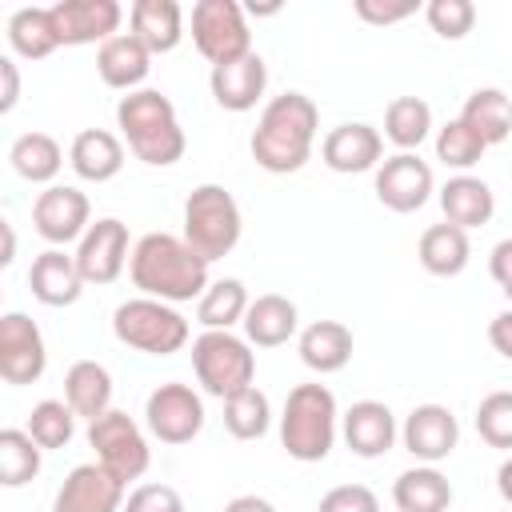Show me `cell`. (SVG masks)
<instances>
[{
  "mask_svg": "<svg viewBox=\"0 0 512 512\" xmlns=\"http://www.w3.org/2000/svg\"><path fill=\"white\" fill-rule=\"evenodd\" d=\"M192 44L216 68L252 52L248 16L236 0H196L192 4Z\"/></svg>",
  "mask_w": 512,
  "mask_h": 512,
  "instance_id": "9",
  "label": "cell"
},
{
  "mask_svg": "<svg viewBox=\"0 0 512 512\" xmlns=\"http://www.w3.org/2000/svg\"><path fill=\"white\" fill-rule=\"evenodd\" d=\"M88 444L96 452V464H104L120 484L140 480L152 464V448H148L144 428L120 408H108L104 416H96L88 424Z\"/></svg>",
  "mask_w": 512,
  "mask_h": 512,
  "instance_id": "8",
  "label": "cell"
},
{
  "mask_svg": "<svg viewBox=\"0 0 512 512\" xmlns=\"http://www.w3.org/2000/svg\"><path fill=\"white\" fill-rule=\"evenodd\" d=\"M224 512H276V504L264 496H236L224 504Z\"/></svg>",
  "mask_w": 512,
  "mask_h": 512,
  "instance_id": "48",
  "label": "cell"
},
{
  "mask_svg": "<svg viewBox=\"0 0 512 512\" xmlns=\"http://www.w3.org/2000/svg\"><path fill=\"white\" fill-rule=\"evenodd\" d=\"M28 288L44 308H68L80 300L84 292V276L76 256H68L64 248H44L32 268H28Z\"/></svg>",
  "mask_w": 512,
  "mask_h": 512,
  "instance_id": "21",
  "label": "cell"
},
{
  "mask_svg": "<svg viewBox=\"0 0 512 512\" xmlns=\"http://www.w3.org/2000/svg\"><path fill=\"white\" fill-rule=\"evenodd\" d=\"M400 440L404 448L420 460V464H440L456 452L460 444V420L452 416L448 404H416L408 416H404V428H400Z\"/></svg>",
  "mask_w": 512,
  "mask_h": 512,
  "instance_id": "16",
  "label": "cell"
},
{
  "mask_svg": "<svg viewBox=\"0 0 512 512\" xmlns=\"http://www.w3.org/2000/svg\"><path fill=\"white\" fill-rule=\"evenodd\" d=\"M224 428L236 436V440H260L268 428H272V404L268 396L252 384L236 396L224 400Z\"/></svg>",
  "mask_w": 512,
  "mask_h": 512,
  "instance_id": "37",
  "label": "cell"
},
{
  "mask_svg": "<svg viewBox=\"0 0 512 512\" xmlns=\"http://www.w3.org/2000/svg\"><path fill=\"white\" fill-rule=\"evenodd\" d=\"M320 160L340 172V176H356V172H376L380 160H384V136L364 124V120H348V124H336L324 144H320Z\"/></svg>",
  "mask_w": 512,
  "mask_h": 512,
  "instance_id": "18",
  "label": "cell"
},
{
  "mask_svg": "<svg viewBox=\"0 0 512 512\" xmlns=\"http://www.w3.org/2000/svg\"><path fill=\"white\" fill-rule=\"evenodd\" d=\"M416 12V0H396V4H380V0H356V16L364 20V24H376V28H384V24H400V20H408Z\"/></svg>",
  "mask_w": 512,
  "mask_h": 512,
  "instance_id": "44",
  "label": "cell"
},
{
  "mask_svg": "<svg viewBox=\"0 0 512 512\" xmlns=\"http://www.w3.org/2000/svg\"><path fill=\"white\" fill-rule=\"evenodd\" d=\"M144 428L160 444H192L204 428V400L192 384H156L144 400Z\"/></svg>",
  "mask_w": 512,
  "mask_h": 512,
  "instance_id": "10",
  "label": "cell"
},
{
  "mask_svg": "<svg viewBox=\"0 0 512 512\" xmlns=\"http://www.w3.org/2000/svg\"><path fill=\"white\" fill-rule=\"evenodd\" d=\"M8 160H12V172H16L20 180H28V184H48V188H52V180H56L60 168H64V148H60L56 136H48V132H24V136L12 140Z\"/></svg>",
  "mask_w": 512,
  "mask_h": 512,
  "instance_id": "31",
  "label": "cell"
},
{
  "mask_svg": "<svg viewBox=\"0 0 512 512\" xmlns=\"http://www.w3.org/2000/svg\"><path fill=\"white\" fill-rule=\"evenodd\" d=\"M488 272H492L496 288L512 300V236H508V240H500V244L488 252Z\"/></svg>",
  "mask_w": 512,
  "mask_h": 512,
  "instance_id": "45",
  "label": "cell"
},
{
  "mask_svg": "<svg viewBox=\"0 0 512 512\" xmlns=\"http://www.w3.org/2000/svg\"><path fill=\"white\" fill-rule=\"evenodd\" d=\"M32 224L40 232V240H48L52 248H64V244H80V236L92 228V204L80 188L72 184H52L36 196L32 204Z\"/></svg>",
  "mask_w": 512,
  "mask_h": 512,
  "instance_id": "13",
  "label": "cell"
},
{
  "mask_svg": "<svg viewBox=\"0 0 512 512\" xmlns=\"http://www.w3.org/2000/svg\"><path fill=\"white\" fill-rule=\"evenodd\" d=\"M48 368V348L44 332L32 316L24 312H4L0 316V376L12 388L36 384Z\"/></svg>",
  "mask_w": 512,
  "mask_h": 512,
  "instance_id": "11",
  "label": "cell"
},
{
  "mask_svg": "<svg viewBox=\"0 0 512 512\" xmlns=\"http://www.w3.org/2000/svg\"><path fill=\"white\" fill-rule=\"evenodd\" d=\"M208 88H212V100L224 108V112H252L268 88V64L260 52H248L240 60H228V64H216L212 76H208Z\"/></svg>",
  "mask_w": 512,
  "mask_h": 512,
  "instance_id": "19",
  "label": "cell"
},
{
  "mask_svg": "<svg viewBox=\"0 0 512 512\" xmlns=\"http://www.w3.org/2000/svg\"><path fill=\"white\" fill-rule=\"evenodd\" d=\"M56 20L60 48H80V44H104L120 36L124 8L116 0H56L48 4Z\"/></svg>",
  "mask_w": 512,
  "mask_h": 512,
  "instance_id": "15",
  "label": "cell"
},
{
  "mask_svg": "<svg viewBox=\"0 0 512 512\" xmlns=\"http://www.w3.org/2000/svg\"><path fill=\"white\" fill-rule=\"evenodd\" d=\"M432 132V108L420 96H396L384 108V136L400 148V152H416Z\"/></svg>",
  "mask_w": 512,
  "mask_h": 512,
  "instance_id": "35",
  "label": "cell"
},
{
  "mask_svg": "<svg viewBox=\"0 0 512 512\" xmlns=\"http://www.w3.org/2000/svg\"><path fill=\"white\" fill-rule=\"evenodd\" d=\"M316 512H380V500L368 484H336L320 496Z\"/></svg>",
  "mask_w": 512,
  "mask_h": 512,
  "instance_id": "42",
  "label": "cell"
},
{
  "mask_svg": "<svg viewBox=\"0 0 512 512\" xmlns=\"http://www.w3.org/2000/svg\"><path fill=\"white\" fill-rule=\"evenodd\" d=\"M460 120H464L488 148H492V144H504V140L512 136V100H508V92H500V88H476V92L464 100Z\"/></svg>",
  "mask_w": 512,
  "mask_h": 512,
  "instance_id": "34",
  "label": "cell"
},
{
  "mask_svg": "<svg viewBox=\"0 0 512 512\" xmlns=\"http://www.w3.org/2000/svg\"><path fill=\"white\" fill-rule=\"evenodd\" d=\"M112 332L124 348H136L144 356H172L192 336V328L176 312V304H164V300H152V296H132V300L116 304Z\"/></svg>",
  "mask_w": 512,
  "mask_h": 512,
  "instance_id": "6",
  "label": "cell"
},
{
  "mask_svg": "<svg viewBox=\"0 0 512 512\" xmlns=\"http://www.w3.org/2000/svg\"><path fill=\"white\" fill-rule=\"evenodd\" d=\"M96 72H100V80L108 88L136 92L152 72V52L132 32H120V36H112V40H104L96 48Z\"/></svg>",
  "mask_w": 512,
  "mask_h": 512,
  "instance_id": "22",
  "label": "cell"
},
{
  "mask_svg": "<svg viewBox=\"0 0 512 512\" xmlns=\"http://www.w3.org/2000/svg\"><path fill=\"white\" fill-rule=\"evenodd\" d=\"M340 432V408L336 396L324 384H296L280 412V444L292 460L316 464L332 452Z\"/></svg>",
  "mask_w": 512,
  "mask_h": 512,
  "instance_id": "4",
  "label": "cell"
},
{
  "mask_svg": "<svg viewBox=\"0 0 512 512\" xmlns=\"http://www.w3.org/2000/svg\"><path fill=\"white\" fill-rule=\"evenodd\" d=\"M128 276L140 288V296L164 300V304H188L200 300L208 280V260L196 256L184 236L172 232H148L132 244V260H128Z\"/></svg>",
  "mask_w": 512,
  "mask_h": 512,
  "instance_id": "1",
  "label": "cell"
},
{
  "mask_svg": "<svg viewBox=\"0 0 512 512\" xmlns=\"http://www.w3.org/2000/svg\"><path fill=\"white\" fill-rule=\"evenodd\" d=\"M28 436L52 452V448H64L72 436H76V412L64 404V400H40L32 412H28Z\"/></svg>",
  "mask_w": 512,
  "mask_h": 512,
  "instance_id": "39",
  "label": "cell"
},
{
  "mask_svg": "<svg viewBox=\"0 0 512 512\" xmlns=\"http://www.w3.org/2000/svg\"><path fill=\"white\" fill-rule=\"evenodd\" d=\"M8 48L20 60H44L60 48L52 8H16L8 16Z\"/></svg>",
  "mask_w": 512,
  "mask_h": 512,
  "instance_id": "33",
  "label": "cell"
},
{
  "mask_svg": "<svg viewBox=\"0 0 512 512\" xmlns=\"http://www.w3.org/2000/svg\"><path fill=\"white\" fill-rule=\"evenodd\" d=\"M64 404L92 424L112 408V372L100 360H76L64 372Z\"/></svg>",
  "mask_w": 512,
  "mask_h": 512,
  "instance_id": "28",
  "label": "cell"
},
{
  "mask_svg": "<svg viewBox=\"0 0 512 512\" xmlns=\"http://www.w3.org/2000/svg\"><path fill=\"white\" fill-rule=\"evenodd\" d=\"M416 256H420L424 272L448 280V276H460V272L468 268V260H472V244H468V232H464V228H456V224L444 220V224L424 228Z\"/></svg>",
  "mask_w": 512,
  "mask_h": 512,
  "instance_id": "30",
  "label": "cell"
},
{
  "mask_svg": "<svg viewBox=\"0 0 512 512\" xmlns=\"http://www.w3.org/2000/svg\"><path fill=\"white\" fill-rule=\"evenodd\" d=\"M296 348H300L304 368H312L320 376H332V372L348 368L356 340H352V328L340 324V320H312L308 328H300Z\"/></svg>",
  "mask_w": 512,
  "mask_h": 512,
  "instance_id": "26",
  "label": "cell"
},
{
  "mask_svg": "<svg viewBox=\"0 0 512 512\" xmlns=\"http://www.w3.org/2000/svg\"><path fill=\"white\" fill-rule=\"evenodd\" d=\"M488 152V144L456 116L448 120L444 128H436V160L444 168H456V172H468L472 164H480V156Z\"/></svg>",
  "mask_w": 512,
  "mask_h": 512,
  "instance_id": "38",
  "label": "cell"
},
{
  "mask_svg": "<svg viewBox=\"0 0 512 512\" xmlns=\"http://www.w3.org/2000/svg\"><path fill=\"white\" fill-rule=\"evenodd\" d=\"M296 328H300V312L280 292L256 296L248 304V312H244V340L252 348H280V344H288L296 336Z\"/></svg>",
  "mask_w": 512,
  "mask_h": 512,
  "instance_id": "25",
  "label": "cell"
},
{
  "mask_svg": "<svg viewBox=\"0 0 512 512\" xmlns=\"http://www.w3.org/2000/svg\"><path fill=\"white\" fill-rule=\"evenodd\" d=\"M192 372L200 388L216 400H228L256 380V352L236 332H200L192 340Z\"/></svg>",
  "mask_w": 512,
  "mask_h": 512,
  "instance_id": "7",
  "label": "cell"
},
{
  "mask_svg": "<svg viewBox=\"0 0 512 512\" xmlns=\"http://www.w3.org/2000/svg\"><path fill=\"white\" fill-rule=\"evenodd\" d=\"M432 192H436L432 168L416 152H396V156L380 160V168H376V200L388 212H400V216L420 212Z\"/></svg>",
  "mask_w": 512,
  "mask_h": 512,
  "instance_id": "12",
  "label": "cell"
},
{
  "mask_svg": "<svg viewBox=\"0 0 512 512\" xmlns=\"http://www.w3.org/2000/svg\"><path fill=\"white\" fill-rule=\"evenodd\" d=\"M0 232H4V252H0V264L8 268L16 260V232H12V220H0Z\"/></svg>",
  "mask_w": 512,
  "mask_h": 512,
  "instance_id": "50",
  "label": "cell"
},
{
  "mask_svg": "<svg viewBox=\"0 0 512 512\" xmlns=\"http://www.w3.org/2000/svg\"><path fill=\"white\" fill-rule=\"evenodd\" d=\"M0 112L8 116L12 108H16V100H20V68H16V60L12 56H0Z\"/></svg>",
  "mask_w": 512,
  "mask_h": 512,
  "instance_id": "46",
  "label": "cell"
},
{
  "mask_svg": "<svg viewBox=\"0 0 512 512\" xmlns=\"http://www.w3.org/2000/svg\"><path fill=\"white\" fill-rule=\"evenodd\" d=\"M496 492H500V500L512 508V456L496 468Z\"/></svg>",
  "mask_w": 512,
  "mask_h": 512,
  "instance_id": "49",
  "label": "cell"
},
{
  "mask_svg": "<svg viewBox=\"0 0 512 512\" xmlns=\"http://www.w3.org/2000/svg\"><path fill=\"white\" fill-rule=\"evenodd\" d=\"M488 344H492L504 360H512V308H504V312L492 316V324H488Z\"/></svg>",
  "mask_w": 512,
  "mask_h": 512,
  "instance_id": "47",
  "label": "cell"
},
{
  "mask_svg": "<svg viewBox=\"0 0 512 512\" xmlns=\"http://www.w3.org/2000/svg\"><path fill=\"white\" fill-rule=\"evenodd\" d=\"M40 444L28 436V428H4L0 432V484L4 488H20L28 480L40 476Z\"/></svg>",
  "mask_w": 512,
  "mask_h": 512,
  "instance_id": "36",
  "label": "cell"
},
{
  "mask_svg": "<svg viewBox=\"0 0 512 512\" xmlns=\"http://www.w3.org/2000/svg\"><path fill=\"white\" fill-rule=\"evenodd\" d=\"M124 488L128 484H120L104 464H96V460L76 464L64 476V484L52 500V512H120L128 500Z\"/></svg>",
  "mask_w": 512,
  "mask_h": 512,
  "instance_id": "17",
  "label": "cell"
},
{
  "mask_svg": "<svg viewBox=\"0 0 512 512\" xmlns=\"http://www.w3.org/2000/svg\"><path fill=\"white\" fill-rule=\"evenodd\" d=\"M68 164L80 180L108 184L124 168V140L108 128H84V132H76V140L68 148Z\"/></svg>",
  "mask_w": 512,
  "mask_h": 512,
  "instance_id": "24",
  "label": "cell"
},
{
  "mask_svg": "<svg viewBox=\"0 0 512 512\" xmlns=\"http://www.w3.org/2000/svg\"><path fill=\"white\" fill-rule=\"evenodd\" d=\"M240 232H244V216L224 184H200L188 192L180 236L196 256H204L208 264L224 260L240 244Z\"/></svg>",
  "mask_w": 512,
  "mask_h": 512,
  "instance_id": "5",
  "label": "cell"
},
{
  "mask_svg": "<svg viewBox=\"0 0 512 512\" xmlns=\"http://www.w3.org/2000/svg\"><path fill=\"white\" fill-rule=\"evenodd\" d=\"M120 512H184V500L172 484H140L128 492Z\"/></svg>",
  "mask_w": 512,
  "mask_h": 512,
  "instance_id": "43",
  "label": "cell"
},
{
  "mask_svg": "<svg viewBox=\"0 0 512 512\" xmlns=\"http://www.w3.org/2000/svg\"><path fill=\"white\" fill-rule=\"evenodd\" d=\"M72 256L80 264L84 284H112V280H120L124 264L132 260V252H128V224L116 220V216H100L80 236Z\"/></svg>",
  "mask_w": 512,
  "mask_h": 512,
  "instance_id": "14",
  "label": "cell"
},
{
  "mask_svg": "<svg viewBox=\"0 0 512 512\" xmlns=\"http://www.w3.org/2000/svg\"><path fill=\"white\" fill-rule=\"evenodd\" d=\"M116 128L128 140L132 156L144 160L148 168H168L188 148L184 128L176 120V104L160 88L124 92L120 104H116Z\"/></svg>",
  "mask_w": 512,
  "mask_h": 512,
  "instance_id": "3",
  "label": "cell"
},
{
  "mask_svg": "<svg viewBox=\"0 0 512 512\" xmlns=\"http://www.w3.org/2000/svg\"><path fill=\"white\" fill-rule=\"evenodd\" d=\"M128 32L152 56H164L184 40V8L176 0H136L128 8Z\"/></svg>",
  "mask_w": 512,
  "mask_h": 512,
  "instance_id": "23",
  "label": "cell"
},
{
  "mask_svg": "<svg viewBox=\"0 0 512 512\" xmlns=\"http://www.w3.org/2000/svg\"><path fill=\"white\" fill-rule=\"evenodd\" d=\"M392 500L400 512H448L452 504V484L436 464H416L396 476Z\"/></svg>",
  "mask_w": 512,
  "mask_h": 512,
  "instance_id": "29",
  "label": "cell"
},
{
  "mask_svg": "<svg viewBox=\"0 0 512 512\" xmlns=\"http://www.w3.org/2000/svg\"><path fill=\"white\" fill-rule=\"evenodd\" d=\"M316 128H320V108L312 104V96L304 92H280L264 104L256 132L248 140L252 160L272 172V176H288L300 172L312 156L316 144Z\"/></svg>",
  "mask_w": 512,
  "mask_h": 512,
  "instance_id": "2",
  "label": "cell"
},
{
  "mask_svg": "<svg viewBox=\"0 0 512 512\" xmlns=\"http://www.w3.org/2000/svg\"><path fill=\"white\" fill-rule=\"evenodd\" d=\"M340 432H344V444L352 448V456H360V460H376V456L392 452V444L400 436L396 416L384 400H356L340 416Z\"/></svg>",
  "mask_w": 512,
  "mask_h": 512,
  "instance_id": "20",
  "label": "cell"
},
{
  "mask_svg": "<svg viewBox=\"0 0 512 512\" xmlns=\"http://www.w3.org/2000/svg\"><path fill=\"white\" fill-rule=\"evenodd\" d=\"M440 208H444V220L456 224V228H480L492 220L496 212V196L492 188L480 180V176H468V172H456L444 180L440 188Z\"/></svg>",
  "mask_w": 512,
  "mask_h": 512,
  "instance_id": "27",
  "label": "cell"
},
{
  "mask_svg": "<svg viewBox=\"0 0 512 512\" xmlns=\"http://www.w3.org/2000/svg\"><path fill=\"white\" fill-rule=\"evenodd\" d=\"M476 432L488 448L512 456V392H488L476 408Z\"/></svg>",
  "mask_w": 512,
  "mask_h": 512,
  "instance_id": "40",
  "label": "cell"
},
{
  "mask_svg": "<svg viewBox=\"0 0 512 512\" xmlns=\"http://www.w3.org/2000/svg\"><path fill=\"white\" fill-rule=\"evenodd\" d=\"M248 304L252 300H248L244 280L224 276V280H212L204 288V296L196 300V320L204 324V332H232L236 324H244Z\"/></svg>",
  "mask_w": 512,
  "mask_h": 512,
  "instance_id": "32",
  "label": "cell"
},
{
  "mask_svg": "<svg viewBox=\"0 0 512 512\" xmlns=\"http://www.w3.org/2000/svg\"><path fill=\"white\" fill-rule=\"evenodd\" d=\"M424 16L440 40H464L476 24V4L472 0H428Z\"/></svg>",
  "mask_w": 512,
  "mask_h": 512,
  "instance_id": "41",
  "label": "cell"
}]
</instances>
